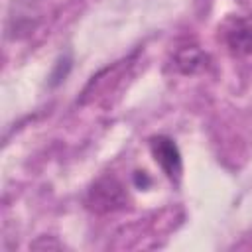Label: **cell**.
Instances as JSON below:
<instances>
[{
    "label": "cell",
    "instance_id": "cell-1",
    "mask_svg": "<svg viewBox=\"0 0 252 252\" xmlns=\"http://www.w3.org/2000/svg\"><path fill=\"white\" fill-rule=\"evenodd\" d=\"M87 203L96 213H108L120 209L126 203V195L122 185L114 177H102L91 187Z\"/></svg>",
    "mask_w": 252,
    "mask_h": 252
},
{
    "label": "cell",
    "instance_id": "cell-2",
    "mask_svg": "<svg viewBox=\"0 0 252 252\" xmlns=\"http://www.w3.org/2000/svg\"><path fill=\"white\" fill-rule=\"evenodd\" d=\"M150 150L154 154V159L163 169V173L171 181H177L181 175V154H179L175 142L167 136H156L150 142Z\"/></svg>",
    "mask_w": 252,
    "mask_h": 252
},
{
    "label": "cell",
    "instance_id": "cell-3",
    "mask_svg": "<svg viewBox=\"0 0 252 252\" xmlns=\"http://www.w3.org/2000/svg\"><path fill=\"white\" fill-rule=\"evenodd\" d=\"M175 65L181 73L185 75H195L199 71H205L209 65V57L207 53H203L197 45H187L181 47L175 55Z\"/></svg>",
    "mask_w": 252,
    "mask_h": 252
},
{
    "label": "cell",
    "instance_id": "cell-4",
    "mask_svg": "<svg viewBox=\"0 0 252 252\" xmlns=\"http://www.w3.org/2000/svg\"><path fill=\"white\" fill-rule=\"evenodd\" d=\"M226 45L234 55H252V26L240 24L226 33Z\"/></svg>",
    "mask_w": 252,
    "mask_h": 252
}]
</instances>
